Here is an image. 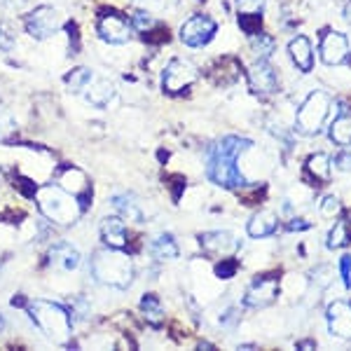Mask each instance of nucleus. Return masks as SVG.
<instances>
[{
	"label": "nucleus",
	"mask_w": 351,
	"mask_h": 351,
	"mask_svg": "<svg viewBox=\"0 0 351 351\" xmlns=\"http://www.w3.org/2000/svg\"><path fill=\"white\" fill-rule=\"evenodd\" d=\"M253 145V141L241 138V136H225L218 143H213V148L208 150V162H206V176L208 180H213L216 185L225 190H241L248 185V180L243 178V173L237 167L241 152H246Z\"/></svg>",
	"instance_id": "obj_1"
},
{
	"label": "nucleus",
	"mask_w": 351,
	"mask_h": 351,
	"mask_svg": "<svg viewBox=\"0 0 351 351\" xmlns=\"http://www.w3.org/2000/svg\"><path fill=\"white\" fill-rule=\"evenodd\" d=\"M92 276L99 284L127 291L134 281V263L124 248H99L92 256Z\"/></svg>",
	"instance_id": "obj_2"
},
{
	"label": "nucleus",
	"mask_w": 351,
	"mask_h": 351,
	"mask_svg": "<svg viewBox=\"0 0 351 351\" xmlns=\"http://www.w3.org/2000/svg\"><path fill=\"white\" fill-rule=\"evenodd\" d=\"M28 316L38 326V330L56 344H66L73 335L71 311L64 304L52 300H33L28 304Z\"/></svg>",
	"instance_id": "obj_3"
},
{
	"label": "nucleus",
	"mask_w": 351,
	"mask_h": 351,
	"mask_svg": "<svg viewBox=\"0 0 351 351\" xmlns=\"http://www.w3.org/2000/svg\"><path fill=\"white\" fill-rule=\"evenodd\" d=\"M36 197L43 216H47L59 225H71L82 213L80 202L73 195H68L66 190H61L59 185H45V188L38 190Z\"/></svg>",
	"instance_id": "obj_4"
},
{
	"label": "nucleus",
	"mask_w": 351,
	"mask_h": 351,
	"mask_svg": "<svg viewBox=\"0 0 351 351\" xmlns=\"http://www.w3.org/2000/svg\"><path fill=\"white\" fill-rule=\"evenodd\" d=\"M330 108H332L330 94L324 92V89H314V92L302 101V106H300V110H298V117H295L298 134H302V136L319 134Z\"/></svg>",
	"instance_id": "obj_5"
},
{
	"label": "nucleus",
	"mask_w": 351,
	"mask_h": 351,
	"mask_svg": "<svg viewBox=\"0 0 351 351\" xmlns=\"http://www.w3.org/2000/svg\"><path fill=\"white\" fill-rule=\"evenodd\" d=\"M197 80H199V71H197L195 64H190L185 59H171L167 68H164V75H162L164 92L173 96L190 89Z\"/></svg>",
	"instance_id": "obj_6"
},
{
	"label": "nucleus",
	"mask_w": 351,
	"mask_h": 351,
	"mask_svg": "<svg viewBox=\"0 0 351 351\" xmlns=\"http://www.w3.org/2000/svg\"><path fill=\"white\" fill-rule=\"evenodd\" d=\"M56 185L61 190H66L68 195H73L77 202H80V208L87 211L89 199H92V180L89 176L77 167H61L59 173H56Z\"/></svg>",
	"instance_id": "obj_7"
},
{
	"label": "nucleus",
	"mask_w": 351,
	"mask_h": 351,
	"mask_svg": "<svg viewBox=\"0 0 351 351\" xmlns=\"http://www.w3.org/2000/svg\"><path fill=\"white\" fill-rule=\"evenodd\" d=\"M276 298H279V276L263 274L246 288V293H243V307L263 309L269 307Z\"/></svg>",
	"instance_id": "obj_8"
},
{
	"label": "nucleus",
	"mask_w": 351,
	"mask_h": 351,
	"mask_svg": "<svg viewBox=\"0 0 351 351\" xmlns=\"http://www.w3.org/2000/svg\"><path fill=\"white\" fill-rule=\"evenodd\" d=\"M96 31H99V36L110 45H124L132 40V24L127 21V16H122L120 12H115V10H104V12L99 14Z\"/></svg>",
	"instance_id": "obj_9"
},
{
	"label": "nucleus",
	"mask_w": 351,
	"mask_h": 351,
	"mask_svg": "<svg viewBox=\"0 0 351 351\" xmlns=\"http://www.w3.org/2000/svg\"><path fill=\"white\" fill-rule=\"evenodd\" d=\"M26 31L31 33L38 40H45V38H52L56 31L61 28V14L56 8H49V5H43V8L33 10L31 14L24 19Z\"/></svg>",
	"instance_id": "obj_10"
},
{
	"label": "nucleus",
	"mask_w": 351,
	"mask_h": 351,
	"mask_svg": "<svg viewBox=\"0 0 351 351\" xmlns=\"http://www.w3.org/2000/svg\"><path fill=\"white\" fill-rule=\"evenodd\" d=\"M216 31H218V26L211 16L195 14L185 21L183 28H180V40L188 45V47H204V45H208L213 40Z\"/></svg>",
	"instance_id": "obj_11"
},
{
	"label": "nucleus",
	"mask_w": 351,
	"mask_h": 351,
	"mask_svg": "<svg viewBox=\"0 0 351 351\" xmlns=\"http://www.w3.org/2000/svg\"><path fill=\"white\" fill-rule=\"evenodd\" d=\"M349 40L344 33L337 31H324V38H321V61L326 66H339V64H347L349 61Z\"/></svg>",
	"instance_id": "obj_12"
},
{
	"label": "nucleus",
	"mask_w": 351,
	"mask_h": 351,
	"mask_svg": "<svg viewBox=\"0 0 351 351\" xmlns=\"http://www.w3.org/2000/svg\"><path fill=\"white\" fill-rule=\"evenodd\" d=\"M248 87L260 96H269L279 89V77H276V71L267 59H258L248 68Z\"/></svg>",
	"instance_id": "obj_13"
},
{
	"label": "nucleus",
	"mask_w": 351,
	"mask_h": 351,
	"mask_svg": "<svg viewBox=\"0 0 351 351\" xmlns=\"http://www.w3.org/2000/svg\"><path fill=\"white\" fill-rule=\"evenodd\" d=\"M199 243L208 256H225V258L232 256V253L239 248V241L232 237V232H225V230L204 232V234H199Z\"/></svg>",
	"instance_id": "obj_14"
},
{
	"label": "nucleus",
	"mask_w": 351,
	"mask_h": 351,
	"mask_svg": "<svg viewBox=\"0 0 351 351\" xmlns=\"http://www.w3.org/2000/svg\"><path fill=\"white\" fill-rule=\"evenodd\" d=\"M326 319H328V328L335 337L342 339H351V304L342 302H332L330 307L326 311Z\"/></svg>",
	"instance_id": "obj_15"
},
{
	"label": "nucleus",
	"mask_w": 351,
	"mask_h": 351,
	"mask_svg": "<svg viewBox=\"0 0 351 351\" xmlns=\"http://www.w3.org/2000/svg\"><path fill=\"white\" fill-rule=\"evenodd\" d=\"M267 0H237V12H239V24L248 36L260 33V21Z\"/></svg>",
	"instance_id": "obj_16"
},
{
	"label": "nucleus",
	"mask_w": 351,
	"mask_h": 351,
	"mask_svg": "<svg viewBox=\"0 0 351 351\" xmlns=\"http://www.w3.org/2000/svg\"><path fill=\"white\" fill-rule=\"evenodd\" d=\"M288 54H291L293 64L302 73H309L311 68H314V49H311L309 38H304V36L293 38L291 45H288Z\"/></svg>",
	"instance_id": "obj_17"
},
{
	"label": "nucleus",
	"mask_w": 351,
	"mask_h": 351,
	"mask_svg": "<svg viewBox=\"0 0 351 351\" xmlns=\"http://www.w3.org/2000/svg\"><path fill=\"white\" fill-rule=\"evenodd\" d=\"M87 101L96 108H106L112 99H115V84L106 77H92V82L87 84Z\"/></svg>",
	"instance_id": "obj_18"
},
{
	"label": "nucleus",
	"mask_w": 351,
	"mask_h": 351,
	"mask_svg": "<svg viewBox=\"0 0 351 351\" xmlns=\"http://www.w3.org/2000/svg\"><path fill=\"white\" fill-rule=\"evenodd\" d=\"M279 230V218L269 211H260L256 213L246 225V232L251 239H265V237H271Z\"/></svg>",
	"instance_id": "obj_19"
},
{
	"label": "nucleus",
	"mask_w": 351,
	"mask_h": 351,
	"mask_svg": "<svg viewBox=\"0 0 351 351\" xmlns=\"http://www.w3.org/2000/svg\"><path fill=\"white\" fill-rule=\"evenodd\" d=\"M101 239H104L106 246L112 248H127V228L120 218H106L101 223Z\"/></svg>",
	"instance_id": "obj_20"
},
{
	"label": "nucleus",
	"mask_w": 351,
	"mask_h": 351,
	"mask_svg": "<svg viewBox=\"0 0 351 351\" xmlns=\"http://www.w3.org/2000/svg\"><path fill=\"white\" fill-rule=\"evenodd\" d=\"M49 263H52L56 269L73 271L80 265V251L73 248L71 243H56L52 251H49Z\"/></svg>",
	"instance_id": "obj_21"
},
{
	"label": "nucleus",
	"mask_w": 351,
	"mask_h": 351,
	"mask_svg": "<svg viewBox=\"0 0 351 351\" xmlns=\"http://www.w3.org/2000/svg\"><path fill=\"white\" fill-rule=\"evenodd\" d=\"M330 141L335 145H342V148H347L351 145V110L349 108H342V112L332 120L330 124Z\"/></svg>",
	"instance_id": "obj_22"
},
{
	"label": "nucleus",
	"mask_w": 351,
	"mask_h": 351,
	"mask_svg": "<svg viewBox=\"0 0 351 351\" xmlns=\"http://www.w3.org/2000/svg\"><path fill=\"white\" fill-rule=\"evenodd\" d=\"M330 157L326 155V152H314V155H309V160L304 162V173L311 176L314 180H319V183H328L330 180Z\"/></svg>",
	"instance_id": "obj_23"
},
{
	"label": "nucleus",
	"mask_w": 351,
	"mask_h": 351,
	"mask_svg": "<svg viewBox=\"0 0 351 351\" xmlns=\"http://www.w3.org/2000/svg\"><path fill=\"white\" fill-rule=\"evenodd\" d=\"M150 253L157 260H176L178 258V243L173 241L171 234H160L150 243Z\"/></svg>",
	"instance_id": "obj_24"
},
{
	"label": "nucleus",
	"mask_w": 351,
	"mask_h": 351,
	"mask_svg": "<svg viewBox=\"0 0 351 351\" xmlns=\"http://www.w3.org/2000/svg\"><path fill=\"white\" fill-rule=\"evenodd\" d=\"M349 243H351V225H349V220H337V225L330 230V234H328L326 246L330 248V251H337V248H347Z\"/></svg>",
	"instance_id": "obj_25"
},
{
	"label": "nucleus",
	"mask_w": 351,
	"mask_h": 351,
	"mask_svg": "<svg viewBox=\"0 0 351 351\" xmlns=\"http://www.w3.org/2000/svg\"><path fill=\"white\" fill-rule=\"evenodd\" d=\"M141 311H143V316L150 321L152 326H162L164 324V309H162L157 295H150V293H148V295L141 300Z\"/></svg>",
	"instance_id": "obj_26"
},
{
	"label": "nucleus",
	"mask_w": 351,
	"mask_h": 351,
	"mask_svg": "<svg viewBox=\"0 0 351 351\" xmlns=\"http://www.w3.org/2000/svg\"><path fill=\"white\" fill-rule=\"evenodd\" d=\"M110 204L115 206L117 213H122V216H127V218H132V220H143V213H141V208L136 206L134 197L115 195V197H110Z\"/></svg>",
	"instance_id": "obj_27"
},
{
	"label": "nucleus",
	"mask_w": 351,
	"mask_h": 351,
	"mask_svg": "<svg viewBox=\"0 0 351 351\" xmlns=\"http://www.w3.org/2000/svg\"><path fill=\"white\" fill-rule=\"evenodd\" d=\"M92 71L89 68H75V71H71L66 75V87L71 89V92H82L84 87H87L89 82H92Z\"/></svg>",
	"instance_id": "obj_28"
},
{
	"label": "nucleus",
	"mask_w": 351,
	"mask_h": 351,
	"mask_svg": "<svg viewBox=\"0 0 351 351\" xmlns=\"http://www.w3.org/2000/svg\"><path fill=\"white\" fill-rule=\"evenodd\" d=\"M251 49L256 52L260 59H267V56L274 52V40L267 36V33H253L251 36Z\"/></svg>",
	"instance_id": "obj_29"
},
{
	"label": "nucleus",
	"mask_w": 351,
	"mask_h": 351,
	"mask_svg": "<svg viewBox=\"0 0 351 351\" xmlns=\"http://www.w3.org/2000/svg\"><path fill=\"white\" fill-rule=\"evenodd\" d=\"M14 132H16V124H14L12 112L0 104V141H10L14 136Z\"/></svg>",
	"instance_id": "obj_30"
},
{
	"label": "nucleus",
	"mask_w": 351,
	"mask_h": 351,
	"mask_svg": "<svg viewBox=\"0 0 351 351\" xmlns=\"http://www.w3.org/2000/svg\"><path fill=\"white\" fill-rule=\"evenodd\" d=\"M339 211H342V204H339L335 195L324 197V202H321V213H324L326 218H337Z\"/></svg>",
	"instance_id": "obj_31"
},
{
	"label": "nucleus",
	"mask_w": 351,
	"mask_h": 351,
	"mask_svg": "<svg viewBox=\"0 0 351 351\" xmlns=\"http://www.w3.org/2000/svg\"><path fill=\"white\" fill-rule=\"evenodd\" d=\"M237 269H239V263L228 256L225 258V263L216 265V276L218 279H232V276L237 274Z\"/></svg>",
	"instance_id": "obj_32"
},
{
	"label": "nucleus",
	"mask_w": 351,
	"mask_h": 351,
	"mask_svg": "<svg viewBox=\"0 0 351 351\" xmlns=\"http://www.w3.org/2000/svg\"><path fill=\"white\" fill-rule=\"evenodd\" d=\"M152 26H155V21H152L150 12H143V10L134 12V16H132V28H136V31H150Z\"/></svg>",
	"instance_id": "obj_33"
},
{
	"label": "nucleus",
	"mask_w": 351,
	"mask_h": 351,
	"mask_svg": "<svg viewBox=\"0 0 351 351\" xmlns=\"http://www.w3.org/2000/svg\"><path fill=\"white\" fill-rule=\"evenodd\" d=\"M14 45V33L5 21H0V49H12Z\"/></svg>",
	"instance_id": "obj_34"
},
{
	"label": "nucleus",
	"mask_w": 351,
	"mask_h": 351,
	"mask_svg": "<svg viewBox=\"0 0 351 351\" xmlns=\"http://www.w3.org/2000/svg\"><path fill=\"white\" fill-rule=\"evenodd\" d=\"M339 276H342L344 288H351V256L339 258Z\"/></svg>",
	"instance_id": "obj_35"
},
{
	"label": "nucleus",
	"mask_w": 351,
	"mask_h": 351,
	"mask_svg": "<svg viewBox=\"0 0 351 351\" xmlns=\"http://www.w3.org/2000/svg\"><path fill=\"white\" fill-rule=\"evenodd\" d=\"M335 167L339 169V171H351V152L349 150L339 152V155L335 157Z\"/></svg>",
	"instance_id": "obj_36"
},
{
	"label": "nucleus",
	"mask_w": 351,
	"mask_h": 351,
	"mask_svg": "<svg viewBox=\"0 0 351 351\" xmlns=\"http://www.w3.org/2000/svg\"><path fill=\"white\" fill-rule=\"evenodd\" d=\"M309 228H311V225L307 223V220H302V218H300V220L295 218V220H291V223H288V230H291V232L293 230H309Z\"/></svg>",
	"instance_id": "obj_37"
},
{
	"label": "nucleus",
	"mask_w": 351,
	"mask_h": 351,
	"mask_svg": "<svg viewBox=\"0 0 351 351\" xmlns=\"http://www.w3.org/2000/svg\"><path fill=\"white\" fill-rule=\"evenodd\" d=\"M298 347H302V349H314V347H316V342H314V339H302V342H298Z\"/></svg>",
	"instance_id": "obj_38"
},
{
	"label": "nucleus",
	"mask_w": 351,
	"mask_h": 351,
	"mask_svg": "<svg viewBox=\"0 0 351 351\" xmlns=\"http://www.w3.org/2000/svg\"><path fill=\"white\" fill-rule=\"evenodd\" d=\"M344 19H347L349 24H351V0H349V5H347V8H344Z\"/></svg>",
	"instance_id": "obj_39"
},
{
	"label": "nucleus",
	"mask_w": 351,
	"mask_h": 351,
	"mask_svg": "<svg viewBox=\"0 0 351 351\" xmlns=\"http://www.w3.org/2000/svg\"><path fill=\"white\" fill-rule=\"evenodd\" d=\"M8 5H12V8H19V5H24L26 0H5Z\"/></svg>",
	"instance_id": "obj_40"
},
{
	"label": "nucleus",
	"mask_w": 351,
	"mask_h": 351,
	"mask_svg": "<svg viewBox=\"0 0 351 351\" xmlns=\"http://www.w3.org/2000/svg\"><path fill=\"white\" fill-rule=\"evenodd\" d=\"M3 328H5V319L0 316V330H3Z\"/></svg>",
	"instance_id": "obj_41"
}]
</instances>
